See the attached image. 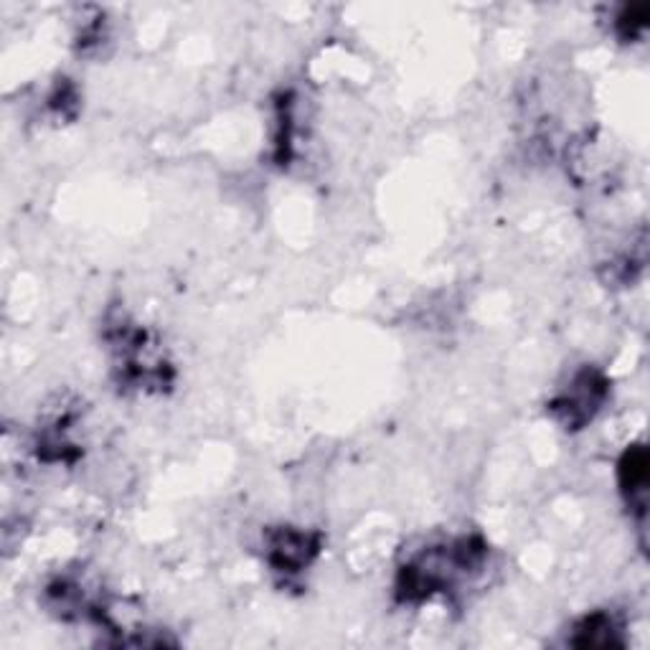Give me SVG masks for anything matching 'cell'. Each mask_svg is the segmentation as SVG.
<instances>
[{
  "instance_id": "cell-1",
  "label": "cell",
  "mask_w": 650,
  "mask_h": 650,
  "mask_svg": "<svg viewBox=\"0 0 650 650\" xmlns=\"http://www.w3.org/2000/svg\"><path fill=\"white\" fill-rule=\"evenodd\" d=\"M598 386H594L592 374H579L567 392L562 394L559 399L554 401L556 412H562L564 424H582L592 417V409L598 405V397H594Z\"/></svg>"
}]
</instances>
